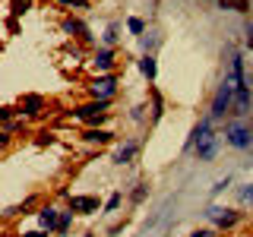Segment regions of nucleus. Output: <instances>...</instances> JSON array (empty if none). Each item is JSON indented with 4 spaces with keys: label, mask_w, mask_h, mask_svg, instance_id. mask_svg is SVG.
Wrapping results in <instances>:
<instances>
[{
    "label": "nucleus",
    "mask_w": 253,
    "mask_h": 237,
    "mask_svg": "<svg viewBox=\"0 0 253 237\" xmlns=\"http://www.w3.org/2000/svg\"><path fill=\"white\" fill-rule=\"evenodd\" d=\"M225 142L231 149H237V152H247L253 146V126L244 120V117H237V120H231L225 126Z\"/></svg>",
    "instance_id": "f257e3e1"
},
{
    "label": "nucleus",
    "mask_w": 253,
    "mask_h": 237,
    "mask_svg": "<svg viewBox=\"0 0 253 237\" xmlns=\"http://www.w3.org/2000/svg\"><path fill=\"white\" fill-rule=\"evenodd\" d=\"M234 92H237V85L231 82V76H225V82L218 85L215 98H212V108H209V117H212V120H221V117L234 108Z\"/></svg>",
    "instance_id": "f03ea898"
},
{
    "label": "nucleus",
    "mask_w": 253,
    "mask_h": 237,
    "mask_svg": "<svg viewBox=\"0 0 253 237\" xmlns=\"http://www.w3.org/2000/svg\"><path fill=\"white\" fill-rule=\"evenodd\" d=\"M108 105H111V101H95L92 98L89 105H79L76 108V117H79V120H85L89 126H98L108 117Z\"/></svg>",
    "instance_id": "7ed1b4c3"
},
{
    "label": "nucleus",
    "mask_w": 253,
    "mask_h": 237,
    "mask_svg": "<svg viewBox=\"0 0 253 237\" xmlns=\"http://www.w3.org/2000/svg\"><path fill=\"white\" fill-rule=\"evenodd\" d=\"M89 92H92V98L95 101H111L114 98V92H117V76H95L92 79V85H89Z\"/></svg>",
    "instance_id": "20e7f679"
},
{
    "label": "nucleus",
    "mask_w": 253,
    "mask_h": 237,
    "mask_svg": "<svg viewBox=\"0 0 253 237\" xmlns=\"http://www.w3.org/2000/svg\"><path fill=\"white\" fill-rule=\"evenodd\" d=\"M221 139H225V133H215V130H212L206 139H200V142L193 146L196 158H200V161H212V158L218 155V146H221Z\"/></svg>",
    "instance_id": "39448f33"
},
{
    "label": "nucleus",
    "mask_w": 253,
    "mask_h": 237,
    "mask_svg": "<svg viewBox=\"0 0 253 237\" xmlns=\"http://www.w3.org/2000/svg\"><path fill=\"white\" fill-rule=\"evenodd\" d=\"M206 218L215 221L218 228H231L234 221H237V212H234V209H225V205H212V209L206 212Z\"/></svg>",
    "instance_id": "423d86ee"
},
{
    "label": "nucleus",
    "mask_w": 253,
    "mask_h": 237,
    "mask_svg": "<svg viewBox=\"0 0 253 237\" xmlns=\"http://www.w3.org/2000/svg\"><path fill=\"white\" fill-rule=\"evenodd\" d=\"M38 225H42V231H57V225H60V212L54 209V205H42L38 209Z\"/></svg>",
    "instance_id": "0eeeda50"
},
{
    "label": "nucleus",
    "mask_w": 253,
    "mask_h": 237,
    "mask_svg": "<svg viewBox=\"0 0 253 237\" xmlns=\"http://www.w3.org/2000/svg\"><path fill=\"white\" fill-rule=\"evenodd\" d=\"M70 212H76V215H92V212H98V199H95V196H70Z\"/></svg>",
    "instance_id": "6e6552de"
},
{
    "label": "nucleus",
    "mask_w": 253,
    "mask_h": 237,
    "mask_svg": "<svg viewBox=\"0 0 253 237\" xmlns=\"http://www.w3.org/2000/svg\"><path fill=\"white\" fill-rule=\"evenodd\" d=\"M92 67L98 70V76H108L111 70H114V51H111V47H101V51H95Z\"/></svg>",
    "instance_id": "1a4fd4ad"
},
{
    "label": "nucleus",
    "mask_w": 253,
    "mask_h": 237,
    "mask_svg": "<svg viewBox=\"0 0 253 237\" xmlns=\"http://www.w3.org/2000/svg\"><path fill=\"white\" fill-rule=\"evenodd\" d=\"M42 111H44V98H42V95H22V98H19V114L38 117Z\"/></svg>",
    "instance_id": "9d476101"
},
{
    "label": "nucleus",
    "mask_w": 253,
    "mask_h": 237,
    "mask_svg": "<svg viewBox=\"0 0 253 237\" xmlns=\"http://www.w3.org/2000/svg\"><path fill=\"white\" fill-rule=\"evenodd\" d=\"M228 76H231V82L237 85V89H250L247 73H244V57H241V54H234V57H231V73H228Z\"/></svg>",
    "instance_id": "9b49d317"
},
{
    "label": "nucleus",
    "mask_w": 253,
    "mask_h": 237,
    "mask_svg": "<svg viewBox=\"0 0 253 237\" xmlns=\"http://www.w3.org/2000/svg\"><path fill=\"white\" fill-rule=\"evenodd\" d=\"M63 32H67V35H76L79 41H92L89 29H85V26H83L79 19H73V16H67V19H63Z\"/></svg>",
    "instance_id": "f8f14e48"
},
{
    "label": "nucleus",
    "mask_w": 253,
    "mask_h": 237,
    "mask_svg": "<svg viewBox=\"0 0 253 237\" xmlns=\"http://www.w3.org/2000/svg\"><path fill=\"white\" fill-rule=\"evenodd\" d=\"M136 142H124V146H117V152H114V164H130L133 161V155H136Z\"/></svg>",
    "instance_id": "ddd939ff"
},
{
    "label": "nucleus",
    "mask_w": 253,
    "mask_h": 237,
    "mask_svg": "<svg viewBox=\"0 0 253 237\" xmlns=\"http://www.w3.org/2000/svg\"><path fill=\"white\" fill-rule=\"evenodd\" d=\"M139 70H142V76L152 82L155 73H158V63H155V54H142V60H139Z\"/></svg>",
    "instance_id": "4468645a"
},
{
    "label": "nucleus",
    "mask_w": 253,
    "mask_h": 237,
    "mask_svg": "<svg viewBox=\"0 0 253 237\" xmlns=\"http://www.w3.org/2000/svg\"><path fill=\"white\" fill-rule=\"evenodd\" d=\"M111 136H114V133H108V130H98V126H89V130H85V142H98V146H105V142H111Z\"/></svg>",
    "instance_id": "2eb2a0df"
},
{
    "label": "nucleus",
    "mask_w": 253,
    "mask_h": 237,
    "mask_svg": "<svg viewBox=\"0 0 253 237\" xmlns=\"http://www.w3.org/2000/svg\"><path fill=\"white\" fill-rule=\"evenodd\" d=\"M218 6L231 13H250V0H218Z\"/></svg>",
    "instance_id": "dca6fc26"
},
{
    "label": "nucleus",
    "mask_w": 253,
    "mask_h": 237,
    "mask_svg": "<svg viewBox=\"0 0 253 237\" xmlns=\"http://www.w3.org/2000/svg\"><path fill=\"white\" fill-rule=\"evenodd\" d=\"M149 98H152V120H162V114H165V105H162V95H158L155 89L149 92Z\"/></svg>",
    "instance_id": "f3484780"
},
{
    "label": "nucleus",
    "mask_w": 253,
    "mask_h": 237,
    "mask_svg": "<svg viewBox=\"0 0 253 237\" xmlns=\"http://www.w3.org/2000/svg\"><path fill=\"white\" fill-rule=\"evenodd\" d=\"M126 29H130L133 32V35H146V22H142V19H136V16H130V19H126Z\"/></svg>",
    "instance_id": "a211bd4d"
},
{
    "label": "nucleus",
    "mask_w": 253,
    "mask_h": 237,
    "mask_svg": "<svg viewBox=\"0 0 253 237\" xmlns=\"http://www.w3.org/2000/svg\"><path fill=\"white\" fill-rule=\"evenodd\" d=\"M117 38H121V35H117V22H111L108 32L101 35V41H105V47H111V44H117Z\"/></svg>",
    "instance_id": "6ab92c4d"
},
{
    "label": "nucleus",
    "mask_w": 253,
    "mask_h": 237,
    "mask_svg": "<svg viewBox=\"0 0 253 237\" xmlns=\"http://www.w3.org/2000/svg\"><path fill=\"white\" fill-rule=\"evenodd\" d=\"M121 202H124V193H111V199L105 202V212H117V209H121Z\"/></svg>",
    "instance_id": "aec40b11"
},
{
    "label": "nucleus",
    "mask_w": 253,
    "mask_h": 237,
    "mask_svg": "<svg viewBox=\"0 0 253 237\" xmlns=\"http://www.w3.org/2000/svg\"><path fill=\"white\" fill-rule=\"evenodd\" d=\"M32 10V0H13V16H22Z\"/></svg>",
    "instance_id": "412c9836"
},
{
    "label": "nucleus",
    "mask_w": 253,
    "mask_h": 237,
    "mask_svg": "<svg viewBox=\"0 0 253 237\" xmlns=\"http://www.w3.org/2000/svg\"><path fill=\"white\" fill-rule=\"evenodd\" d=\"M73 215H76V212H63V215H60V225H57V234H60V237L67 234V228H70V221H73Z\"/></svg>",
    "instance_id": "4be33fe9"
},
{
    "label": "nucleus",
    "mask_w": 253,
    "mask_h": 237,
    "mask_svg": "<svg viewBox=\"0 0 253 237\" xmlns=\"http://www.w3.org/2000/svg\"><path fill=\"white\" fill-rule=\"evenodd\" d=\"M139 41H142V51H146V54H152V47H155V41H158V38H155V35H142Z\"/></svg>",
    "instance_id": "5701e85b"
},
{
    "label": "nucleus",
    "mask_w": 253,
    "mask_h": 237,
    "mask_svg": "<svg viewBox=\"0 0 253 237\" xmlns=\"http://www.w3.org/2000/svg\"><path fill=\"white\" fill-rule=\"evenodd\" d=\"M241 199L250 202V209H253V187H244V190H241Z\"/></svg>",
    "instance_id": "b1692460"
},
{
    "label": "nucleus",
    "mask_w": 253,
    "mask_h": 237,
    "mask_svg": "<svg viewBox=\"0 0 253 237\" xmlns=\"http://www.w3.org/2000/svg\"><path fill=\"white\" fill-rule=\"evenodd\" d=\"M244 35H247V38H244V41H247V47L253 51V22H247V29H244Z\"/></svg>",
    "instance_id": "393cba45"
},
{
    "label": "nucleus",
    "mask_w": 253,
    "mask_h": 237,
    "mask_svg": "<svg viewBox=\"0 0 253 237\" xmlns=\"http://www.w3.org/2000/svg\"><path fill=\"white\" fill-rule=\"evenodd\" d=\"M60 6H85V0H57Z\"/></svg>",
    "instance_id": "a878e982"
},
{
    "label": "nucleus",
    "mask_w": 253,
    "mask_h": 237,
    "mask_svg": "<svg viewBox=\"0 0 253 237\" xmlns=\"http://www.w3.org/2000/svg\"><path fill=\"white\" fill-rule=\"evenodd\" d=\"M142 196H146V184H139V190H136V193H133V199H136V202H139V199H142Z\"/></svg>",
    "instance_id": "bb28decb"
},
{
    "label": "nucleus",
    "mask_w": 253,
    "mask_h": 237,
    "mask_svg": "<svg viewBox=\"0 0 253 237\" xmlns=\"http://www.w3.org/2000/svg\"><path fill=\"white\" fill-rule=\"evenodd\" d=\"M228 184H231V180H228V177H225V180H218V184H215V187H212V190H215V193H221V190H225Z\"/></svg>",
    "instance_id": "cd10ccee"
},
{
    "label": "nucleus",
    "mask_w": 253,
    "mask_h": 237,
    "mask_svg": "<svg viewBox=\"0 0 253 237\" xmlns=\"http://www.w3.org/2000/svg\"><path fill=\"white\" fill-rule=\"evenodd\" d=\"M22 237H47V231H26Z\"/></svg>",
    "instance_id": "c85d7f7f"
},
{
    "label": "nucleus",
    "mask_w": 253,
    "mask_h": 237,
    "mask_svg": "<svg viewBox=\"0 0 253 237\" xmlns=\"http://www.w3.org/2000/svg\"><path fill=\"white\" fill-rule=\"evenodd\" d=\"M190 237H209V231H193Z\"/></svg>",
    "instance_id": "c756f323"
},
{
    "label": "nucleus",
    "mask_w": 253,
    "mask_h": 237,
    "mask_svg": "<svg viewBox=\"0 0 253 237\" xmlns=\"http://www.w3.org/2000/svg\"><path fill=\"white\" fill-rule=\"evenodd\" d=\"M85 237H95V234H92V231H89V234H85Z\"/></svg>",
    "instance_id": "7c9ffc66"
}]
</instances>
